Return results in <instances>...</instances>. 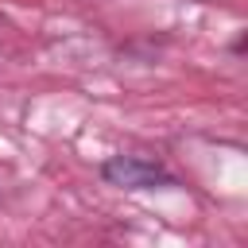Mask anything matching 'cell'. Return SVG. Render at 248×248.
Returning a JSON list of instances; mask_svg holds the SVG:
<instances>
[{"label": "cell", "instance_id": "1", "mask_svg": "<svg viewBox=\"0 0 248 248\" xmlns=\"http://www.w3.org/2000/svg\"><path fill=\"white\" fill-rule=\"evenodd\" d=\"M101 178L116 190H167V186H174V174L147 155H108L101 163Z\"/></svg>", "mask_w": 248, "mask_h": 248}]
</instances>
